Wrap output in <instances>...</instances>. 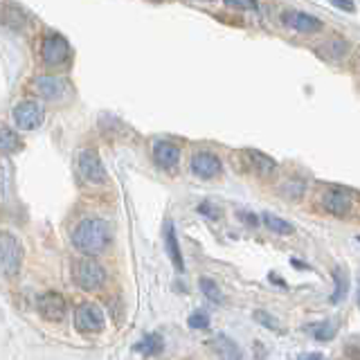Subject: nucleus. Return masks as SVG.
<instances>
[{"label":"nucleus","mask_w":360,"mask_h":360,"mask_svg":"<svg viewBox=\"0 0 360 360\" xmlns=\"http://www.w3.org/2000/svg\"><path fill=\"white\" fill-rule=\"evenodd\" d=\"M72 250L86 257H104L115 243V225L99 214H84L68 232Z\"/></svg>","instance_id":"f257e3e1"},{"label":"nucleus","mask_w":360,"mask_h":360,"mask_svg":"<svg viewBox=\"0 0 360 360\" xmlns=\"http://www.w3.org/2000/svg\"><path fill=\"white\" fill-rule=\"evenodd\" d=\"M25 93L34 99L43 101L48 106H70L77 99V88L72 79L65 72H48L43 70L39 75H32L30 82L25 84Z\"/></svg>","instance_id":"f03ea898"},{"label":"nucleus","mask_w":360,"mask_h":360,"mask_svg":"<svg viewBox=\"0 0 360 360\" xmlns=\"http://www.w3.org/2000/svg\"><path fill=\"white\" fill-rule=\"evenodd\" d=\"M315 205L322 214L340 221H354L360 217V189L342 183H326L315 196Z\"/></svg>","instance_id":"7ed1b4c3"},{"label":"nucleus","mask_w":360,"mask_h":360,"mask_svg":"<svg viewBox=\"0 0 360 360\" xmlns=\"http://www.w3.org/2000/svg\"><path fill=\"white\" fill-rule=\"evenodd\" d=\"M37 63L48 72H70L75 65V50L61 32L43 30L37 37Z\"/></svg>","instance_id":"20e7f679"},{"label":"nucleus","mask_w":360,"mask_h":360,"mask_svg":"<svg viewBox=\"0 0 360 360\" xmlns=\"http://www.w3.org/2000/svg\"><path fill=\"white\" fill-rule=\"evenodd\" d=\"M75 174L79 187L90 196H99L110 189L108 169L97 146H82L75 153Z\"/></svg>","instance_id":"39448f33"},{"label":"nucleus","mask_w":360,"mask_h":360,"mask_svg":"<svg viewBox=\"0 0 360 360\" xmlns=\"http://www.w3.org/2000/svg\"><path fill=\"white\" fill-rule=\"evenodd\" d=\"M70 279L82 292H104L110 284L108 268L99 262V257H77L70 262Z\"/></svg>","instance_id":"423d86ee"},{"label":"nucleus","mask_w":360,"mask_h":360,"mask_svg":"<svg viewBox=\"0 0 360 360\" xmlns=\"http://www.w3.org/2000/svg\"><path fill=\"white\" fill-rule=\"evenodd\" d=\"M25 264V245L18 234L11 230H0V277L7 281H16Z\"/></svg>","instance_id":"0eeeda50"},{"label":"nucleus","mask_w":360,"mask_h":360,"mask_svg":"<svg viewBox=\"0 0 360 360\" xmlns=\"http://www.w3.org/2000/svg\"><path fill=\"white\" fill-rule=\"evenodd\" d=\"M72 326L82 335H99L106 329V313L97 302H79L72 309Z\"/></svg>","instance_id":"6e6552de"},{"label":"nucleus","mask_w":360,"mask_h":360,"mask_svg":"<svg viewBox=\"0 0 360 360\" xmlns=\"http://www.w3.org/2000/svg\"><path fill=\"white\" fill-rule=\"evenodd\" d=\"M189 174L198 178V180H219L225 174V165L221 160V155L212 149H196L191 151L189 160H187Z\"/></svg>","instance_id":"1a4fd4ad"},{"label":"nucleus","mask_w":360,"mask_h":360,"mask_svg":"<svg viewBox=\"0 0 360 360\" xmlns=\"http://www.w3.org/2000/svg\"><path fill=\"white\" fill-rule=\"evenodd\" d=\"M11 120H14L16 129L22 133H32L39 131L45 124V106L43 101L34 99V97H25L14 104L11 108Z\"/></svg>","instance_id":"9d476101"},{"label":"nucleus","mask_w":360,"mask_h":360,"mask_svg":"<svg viewBox=\"0 0 360 360\" xmlns=\"http://www.w3.org/2000/svg\"><path fill=\"white\" fill-rule=\"evenodd\" d=\"M151 160H153L155 169H160V172L174 176V174H178L180 160H183V146H180L176 140H169V138L153 140Z\"/></svg>","instance_id":"9b49d317"},{"label":"nucleus","mask_w":360,"mask_h":360,"mask_svg":"<svg viewBox=\"0 0 360 360\" xmlns=\"http://www.w3.org/2000/svg\"><path fill=\"white\" fill-rule=\"evenodd\" d=\"M34 309H37V313L45 322H52V324L63 322L68 318V313H70L65 295L59 290H52V288L39 292L37 302H34Z\"/></svg>","instance_id":"f8f14e48"},{"label":"nucleus","mask_w":360,"mask_h":360,"mask_svg":"<svg viewBox=\"0 0 360 360\" xmlns=\"http://www.w3.org/2000/svg\"><path fill=\"white\" fill-rule=\"evenodd\" d=\"M34 22H37V18H34L30 11L14 3V0H5V3H0V25L16 32V34H27Z\"/></svg>","instance_id":"ddd939ff"},{"label":"nucleus","mask_w":360,"mask_h":360,"mask_svg":"<svg viewBox=\"0 0 360 360\" xmlns=\"http://www.w3.org/2000/svg\"><path fill=\"white\" fill-rule=\"evenodd\" d=\"M241 158H243V165L250 174H255L257 178L262 180H273L277 178L279 174V165L273 155H268L259 149H252V146H245L241 151Z\"/></svg>","instance_id":"4468645a"},{"label":"nucleus","mask_w":360,"mask_h":360,"mask_svg":"<svg viewBox=\"0 0 360 360\" xmlns=\"http://www.w3.org/2000/svg\"><path fill=\"white\" fill-rule=\"evenodd\" d=\"M18 207L16 196V172L9 155H0V212H11Z\"/></svg>","instance_id":"2eb2a0df"},{"label":"nucleus","mask_w":360,"mask_h":360,"mask_svg":"<svg viewBox=\"0 0 360 360\" xmlns=\"http://www.w3.org/2000/svg\"><path fill=\"white\" fill-rule=\"evenodd\" d=\"M279 20L284 27L297 34H318L324 30V22L318 16L309 14V11H300V9H284L279 14Z\"/></svg>","instance_id":"dca6fc26"},{"label":"nucleus","mask_w":360,"mask_h":360,"mask_svg":"<svg viewBox=\"0 0 360 360\" xmlns=\"http://www.w3.org/2000/svg\"><path fill=\"white\" fill-rule=\"evenodd\" d=\"M309 178L300 174V172H288L286 176L279 178V185H277V194L284 198L286 202H300L307 198L309 194Z\"/></svg>","instance_id":"f3484780"},{"label":"nucleus","mask_w":360,"mask_h":360,"mask_svg":"<svg viewBox=\"0 0 360 360\" xmlns=\"http://www.w3.org/2000/svg\"><path fill=\"white\" fill-rule=\"evenodd\" d=\"M162 239H165V250L172 266L176 268V273H185V257H183V248H180L178 241V234H176V225L172 219L165 221V228H162Z\"/></svg>","instance_id":"a211bd4d"},{"label":"nucleus","mask_w":360,"mask_h":360,"mask_svg":"<svg viewBox=\"0 0 360 360\" xmlns=\"http://www.w3.org/2000/svg\"><path fill=\"white\" fill-rule=\"evenodd\" d=\"M352 43H349L347 39L342 37H331V39H326L322 41L318 48H315V54L320 56V59L324 61H342L347 59L349 54H352Z\"/></svg>","instance_id":"6ab92c4d"},{"label":"nucleus","mask_w":360,"mask_h":360,"mask_svg":"<svg viewBox=\"0 0 360 360\" xmlns=\"http://www.w3.org/2000/svg\"><path fill=\"white\" fill-rule=\"evenodd\" d=\"M331 277H333V292L329 295V302L333 307H338V304H342L347 300L349 290H352V279H349L345 266H335L331 270Z\"/></svg>","instance_id":"aec40b11"},{"label":"nucleus","mask_w":360,"mask_h":360,"mask_svg":"<svg viewBox=\"0 0 360 360\" xmlns=\"http://www.w3.org/2000/svg\"><path fill=\"white\" fill-rule=\"evenodd\" d=\"M25 149V140L18 129L11 127H0V155H16Z\"/></svg>","instance_id":"412c9836"},{"label":"nucleus","mask_w":360,"mask_h":360,"mask_svg":"<svg viewBox=\"0 0 360 360\" xmlns=\"http://www.w3.org/2000/svg\"><path fill=\"white\" fill-rule=\"evenodd\" d=\"M207 347L221 358H243V352L239 349V345H236L232 338H228L225 333L214 335L212 340H207Z\"/></svg>","instance_id":"4be33fe9"},{"label":"nucleus","mask_w":360,"mask_h":360,"mask_svg":"<svg viewBox=\"0 0 360 360\" xmlns=\"http://www.w3.org/2000/svg\"><path fill=\"white\" fill-rule=\"evenodd\" d=\"M259 217H262V223L268 232H273L277 236H292L295 234V225L286 219H281L275 212H264V214H259Z\"/></svg>","instance_id":"5701e85b"},{"label":"nucleus","mask_w":360,"mask_h":360,"mask_svg":"<svg viewBox=\"0 0 360 360\" xmlns=\"http://www.w3.org/2000/svg\"><path fill=\"white\" fill-rule=\"evenodd\" d=\"M313 340H318V342H331L333 338L338 335V322L333 320H322V322H313L309 324V329Z\"/></svg>","instance_id":"b1692460"},{"label":"nucleus","mask_w":360,"mask_h":360,"mask_svg":"<svg viewBox=\"0 0 360 360\" xmlns=\"http://www.w3.org/2000/svg\"><path fill=\"white\" fill-rule=\"evenodd\" d=\"M135 352H140L144 356H158V354H162V349H165V338L160 333H146L142 340L135 342Z\"/></svg>","instance_id":"393cba45"},{"label":"nucleus","mask_w":360,"mask_h":360,"mask_svg":"<svg viewBox=\"0 0 360 360\" xmlns=\"http://www.w3.org/2000/svg\"><path fill=\"white\" fill-rule=\"evenodd\" d=\"M198 288L202 292V297L210 300L212 304H225V292L221 290V286L212 277H200L198 279Z\"/></svg>","instance_id":"a878e982"},{"label":"nucleus","mask_w":360,"mask_h":360,"mask_svg":"<svg viewBox=\"0 0 360 360\" xmlns=\"http://www.w3.org/2000/svg\"><path fill=\"white\" fill-rule=\"evenodd\" d=\"M252 320L259 324V326H266V329L275 331V333H281L284 331V324H281V320L277 318L275 313H270L268 309H257L252 313Z\"/></svg>","instance_id":"bb28decb"},{"label":"nucleus","mask_w":360,"mask_h":360,"mask_svg":"<svg viewBox=\"0 0 360 360\" xmlns=\"http://www.w3.org/2000/svg\"><path fill=\"white\" fill-rule=\"evenodd\" d=\"M196 212L207 221H221L223 219V207L217 205L214 200H200L196 205Z\"/></svg>","instance_id":"cd10ccee"},{"label":"nucleus","mask_w":360,"mask_h":360,"mask_svg":"<svg viewBox=\"0 0 360 360\" xmlns=\"http://www.w3.org/2000/svg\"><path fill=\"white\" fill-rule=\"evenodd\" d=\"M210 324H212V320H210V315L205 311H194L187 318V326H189V329H194V331H205V329H210Z\"/></svg>","instance_id":"c85d7f7f"},{"label":"nucleus","mask_w":360,"mask_h":360,"mask_svg":"<svg viewBox=\"0 0 360 360\" xmlns=\"http://www.w3.org/2000/svg\"><path fill=\"white\" fill-rule=\"evenodd\" d=\"M223 3L239 11H262V0H223Z\"/></svg>","instance_id":"c756f323"},{"label":"nucleus","mask_w":360,"mask_h":360,"mask_svg":"<svg viewBox=\"0 0 360 360\" xmlns=\"http://www.w3.org/2000/svg\"><path fill=\"white\" fill-rule=\"evenodd\" d=\"M236 219H239V223L248 225V228H259L262 225V217H257L250 210H239L236 212Z\"/></svg>","instance_id":"7c9ffc66"},{"label":"nucleus","mask_w":360,"mask_h":360,"mask_svg":"<svg viewBox=\"0 0 360 360\" xmlns=\"http://www.w3.org/2000/svg\"><path fill=\"white\" fill-rule=\"evenodd\" d=\"M329 3L335 7V9H340L345 11V14H354L356 11V5H354V0H329Z\"/></svg>","instance_id":"2f4dec72"},{"label":"nucleus","mask_w":360,"mask_h":360,"mask_svg":"<svg viewBox=\"0 0 360 360\" xmlns=\"http://www.w3.org/2000/svg\"><path fill=\"white\" fill-rule=\"evenodd\" d=\"M268 279H270V284H275V286H279V288H288V281H286L284 277H277L275 273H270Z\"/></svg>","instance_id":"473e14b6"},{"label":"nucleus","mask_w":360,"mask_h":360,"mask_svg":"<svg viewBox=\"0 0 360 360\" xmlns=\"http://www.w3.org/2000/svg\"><path fill=\"white\" fill-rule=\"evenodd\" d=\"M290 266L292 268H300V270H311V266L307 262H302V259H295V257L290 259Z\"/></svg>","instance_id":"72a5a7b5"},{"label":"nucleus","mask_w":360,"mask_h":360,"mask_svg":"<svg viewBox=\"0 0 360 360\" xmlns=\"http://www.w3.org/2000/svg\"><path fill=\"white\" fill-rule=\"evenodd\" d=\"M300 358H311V360H318V358H322V354H320V352H315V354H302Z\"/></svg>","instance_id":"f704fd0d"},{"label":"nucleus","mask_w":360,"mask_h":360,"mask_svg":"<svg viewBox=\"0 0 360 360\" xmlns=\"http://www.w3.org/2000/svg\"><path fill=\"white\" fill-rule=\"evenodd\" d=\"M356 304H358V309H360V281H358V290H356Z\"/></svg>","instance_id":"c9c22d12"},{"label":"nucleus","mask_w":360,"mask_h":360,"mask_svg":"<svg viewBox=\"0 0 360 360\" xmlns=\"http://www.w3.org/2000/svg\"><path fill=\"white\" fill-rule=\"evenodd\" d=\"M200 3H214V0H200Z\"/></svg>","instance_id":"e433bc0d"},{"label":"nucleus","mask_w":360,"mask_h":360,"mask_svg":"<svg viewBox=\"0 0 360 360\" xmlns=\"http://www.w3.org/2000/svg\"><path fill=\"white\" fill-rule=\"evenodd\" d=\"M358 243H360V236H358Z\"/></svg>","instance_id":"4c0bfd02"}]
</instances>
